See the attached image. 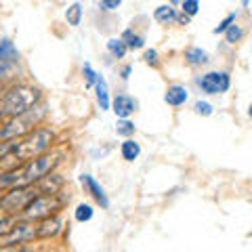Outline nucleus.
<instances>
[{
    "label": "nucleus",
    "mask_w": 252,
    "mask_h": 252,
    "mask_svg": "<svg viewBox=\"0 0 252 252\" xmlns=\"http://www.w3.org/2000/svg\"><path fill=\"white\" fill-rule=\"evenodd\" d=\"M55 143V130L40 126V128H34L32 132H28L26 137H21L15 141V147L11 149V154L6 156L4 164L9 160H15L17 164H23L32 160V158H38L46 152H51V147Z\"/></svg>",
    "instance_id": "f257e3e1"
},
{
    "label": "nucleus",
    "mask_w": 252,
    "mask_h": 252,
    "mask_svg": "<svg viewBox=\"0 0 252 252\" xmlns=\"http://www.w3.org/2000/svg\"><path fill=\"white\" fill-rule=\"evenodd\" d=\"M42 101V91L32 84H17L9 89L2 97V105H0V116H21L34 109Z\"/></svg>",
    "instance_id": "f03ea898"
},
{
    "label": "nucleus",
    "mask_w": 252,
    "mask_h": 252,
    "mask_svg": "<svg viewBox=\"0 0 252 252\" xmlns=\"http://www.w3.org/2000/svg\"><path fill=\"white\" fill-rule=\"evenodd\" d=\"M44 116H46L44 105H36L34 109H30V112H26V114L11 118V120L6 124H2V128H0V141H11V139L26 137L28 132L34 130V126L40 122Z\"/></svg>",
    "instance_id": "7ed1b4c3"
},
{
    "label": "nucleus",
    "mask_w": 252,
    "mask_h": 252,
    "mask_svg": "<svg viewBox=\"0 0 252 252\" xmlns=\"http://www.w3.org/2000/svg\"><path fill=\"white\" fill-rule=\"evenodd\" d=\"M61 208H63V198L61 195H57V193H40L28 204L26 210L21 212V217L26 220H42V219L55 217Z\"/></svg>",
    "instance_id": "20e7f679"
},
{
    "label": "nucleus",
    "mask_w": 252,
    "mask_h": 252,
    "mask_svg": "<svg viewBox=\"0 0 252 252\" xmlns=\"http://www.w3.org/2000/svg\"><path fill=\"white\" fill-rule=\"evenodd\" d=\"M38 189L34 185H23V187H11L2 198H0V210L4 212L6 217H13L17 212H23L26 206L36 198Z\"/></svg>",
    "instance_id": "39448f33"
},
{
    "label": "nucleus",
    "mask_w": 252,
    "mask_h": 252,
    "mask_svg": "<svg viewBox=\"0 0 252 252\" xmlns=\"http://www.w3.org/2000/svg\"><path fill=\"white\" fill-rule=\"evenodd\" d=\"M38 238V229L34 220H15L11 231L0 238V246H26L28 242Z\"/></svg>",
    "instance_id": "423d86ee"
},
{
    "label": "nucleus",
    "mask_w": 252,
    "mask_h": 252,
    "mask_svg": "<svg viewBox=\"0 0 252 252\" xmlns=\"http://www.w3.org/2000/svg\"><path fill=\"white\" fill-rule=\"evenodd\" d=\"M195 84L204 94H223L229 91L231 86V76L229 72H219V69H212L195 78Z\"/></svg>",
    "instance_id": "0eeeda50"
},
{
    "label": "nucleus",
    "mask_w": 252,
    "mask_h": 252,
    "mask_svg": "<svg viewBox=\"0 0 252 252\" xmlns=\"http://www.w3.org/2000/svg\"><path fill=\"white\" fill-rule=\"evenodd\" d=\"M19 63V53L13 46L11 40H2L0 42V80L4 76H9Z\"/></svg>",
    "instance_id": "6e6552de"
},
{
    "label": "nucleus",
    "mask_w": 252,
    "mask_h": 252,
    "mask_svg": "<svg viewBox=\"0 0 252 252\" xmlns=\"http://www.w3.org/2000/svg\"><path fill=\"white\" fill-rule=\"evenodd\" d=\"M80 183H82V187H84V191L91 193L93 198H94V202H97L101 208H109V200H107L105 189L101 187L91 175H82V177H80Z\"/></svg>",
    "instance_id": "1a4fd4ad"
},
{
    "label": "nucleus",
    "mask_w": 252,
    "mask_h": 252,
    "mask_svg": "<svg viewBox=\"0 0 252 252\" xmlns=\"http://www.w3.org/2000/svg\"><path fill=\"white\" fill-rule=\"evenodd\" d=\"M137 99L130 97V94H118L112 99V109L118 118H130L137 112Z\"/></svg>",
    "instance_id": "9d476101"
},
{
    "label": "nucleus",
    "mask_w": 252,
    "mask_h": 252,
    "mask_svg": "<svg viewBox=\"0 0 252 252\" xmlns=\"http://www.w3.org/2000/svg\"><path fill=\"white\" fill-rule=\"evenodd\" d=\"M36 229H38V238H57V235L61 233L63 229V223H61V219L55 215V217H49V219H42L40 223L36 225Z\"/></svg>",
    "instance_id": "9b49d317"
},
{
    "label": "nucleus",
    "mask_w": 252,
    "mask_h": 252,
    "mask_svg": "<svg viewBox=\"0 0 252 252\" xmlns=\"http://www.w3.org/2000/svg\"><path fill=\"white\" fill-rule=\"evenodd\" d=\"M189 99V91L185 89L183 84H170L166 93H164V101L170 105V107H181L185 105Z\"/></svg>",
    "instance_id": "f8f14e48"
},
{
    "label": "nucleus",
    "mask_w": 252,
    "mask_h": 252,
    "mask_svg": "<svg viewBox=\"0 0 252 252\" xmlns=\"http://www.w3.org/2000/svg\"><path fill=\"white\" fill-rule=\"evenodd\" d=\"M94 91H97V103L99 107L107 112L112 107V97H109V89H107V82L103 76H97V82H94Z\"/></svg>",
    "instance_id": "ddd939ff"
},
{
    "label": "nucleus",
    "mask_w": 252,
    "mask_h": 252,
    "mask_svg": "<svg viewBox=\"0 0 252 252\" xmlns=\"http://www.w3.org/2000/svg\"><path fill=\"white\" fill-rule=\"evenodd\" d=\"M185 61L193 67H200V65H206L210 61V57H208L206 51L200 49V46H189V49H185Z\"/></svg>",
    "instance_id": "4468645a"
},
{
    "label": "nucleus",
    "mask_w": 252,
    "mask_h": 252,
    "mask_svg": "<svg viewBox=\"0 0 252 252\" xmlns=\"http://www.w3.org/2000/svg\"><path fill=\"white\" fill-rule=\"evenodd\" d=\"M177 11L172 9V4H162V6H158V9L154 11V19L158 23H162V26H168V23L172 21H177Z\"/></svg>",
    "instance_id": "2eb2a0df"
},
{
    "label": "nucleus",
    "mask_w": 252,
    "mask_h": 252,
    "mask_svg": "<svg viewBox=\"0 0 252 252\" xmlns=\"http://www.w3.org/2000/svg\"><path fill=\"white\" fill-rule=\"evenodd\" d=\"M120 154H122V158L126 162H135L139 158V154H141V145L132 139H126L122 143V147H120Z\"/></svg>",
    "instance_id": "dca6fc26"
},
{
    "label": "nucleus",
    "mask_w": 252,
    "mask_h": 252,
    "mask_svg": "<svg viewBox=\"0 0 252 252\" xmlns=\"http://www.w3.org/2000/svg\"><path fill=\"white\" fill-rule=\"evenodd\" d=\"M122 40H124V44H126V49H128V51H139V49H143V46H145V38L141 34H135L132 30L124 32Z\"/></svg>",
    "instance_id": "f3484780"
},
{
    "label": "nucleus",
    "mask_w": 252,
    "mask_h": 252,
    "mask_svg": "<svg viewBox=\"0 0 252 252\" xmlns=\"http://www.w3.org/2000/svg\"><path fill=\"white\" fill-rule=\"evenodd\" d=\"M65 19H67L69 26H74V28L80 26V21H82V4L80 2L69 4L67 11H65Z\"/></svg>",
    "instance_id": "a211bd4d"
},
{
    "label": "nucleus",
    "mask_w": 252,
    "mask_h": 252,
    "mask_svg": "<svg viewBox=\"0 0 252 252\" xmlns=\"http://www.w3.org/2000/svg\"><path fill=\"white\" fill-rule=\"evenodd\" d=\"M107 51H109V55H114L116 59H122L128 49H126V44H124L122 38H109V40H107Z\"/></svg>",
    "instance_id": "6ab92c4d"
},
{
    "label": "nucleus",
    "mask_w": 252,
    "mask_h": 252,
    "mask_svg": "<svg viewBox=\"0 0 252 252\" xmlns=\"http://www.w3.org/2000/svg\"><path fill=\"white\" fill-rule=\"evenodd\" d=\"M135 128H137V126L132 124L128 118H120L118 124H116V132H118V135H122V137H126V139H130L132 135H135Z\"/></svg>",
    "instance_id": "aec40b11"
},
{
    "label": "nucleus",
    "mask_w": 252,
    "mask_h": 252,
    "mask_svg": "<svg viewBox=\"0 0 252 252\" xmlns=\"http://www.w3.org/2000/svg\"><path fill=\"white\" fill-rule=\"evenodd\" d=\"M93 215H94V210H93L91 204H78L76 212H74V217H76L78 223H86V220H91Z\"/></svg>",
    "instance_id": "412c9836"
},
{
    "label": "nucleus",
    "mask_w": 252,
    "mask_h": 252,
    "mask_svg": "<svg viewBox=\"0 0 252 252\" xmlns=\"http://www.w3.org/2000/svg\"><path fill=\"white\" fill-rule=\"evenodd\" d=\"M242 38H244V30L240 26H235V23H231V26L227 28V32H225V40L229 44H235V42H240Z\"/></svg>",
    "instance_id": "4be33fe9"
},
{
    "label": "nucleus",
    "mask_w": 252,
    "mask_h": 252,
    "mask_svg": "<svg viewBox=\"0 0 252 252\" xmlns=\"http://www.w3.org/2000/svg\"><path fill=\"white\" fill-rule=\"evenodd\" d=\"M181 9H183L185 17H193V15H198V11H200V0H183Z\"/></svg>",
    "instance_id": "5701e85b"
},
{
    "label": "nucleus",
    "mask_w": 252,
    "mask_h": 252,
    "mask_svg": "<svg viewBox=\"0 0 252 252\" xmlns=\"http://www.w3.org/2000/svg\"><path fill=\"white\" fill-rule=\"evenodd\" d=\"M82 74H84L86 86H89V89H91V86H94V82H97V76H99V74L93 69L91 63H84V65H82Z\"/></svg>",
    "instance_id": "b1692460"
},
{
    "label": "nucleus",
    "mask_w": 252,
    "mask_h": 252,
    "mask_svg": "<svg viewBox=\"0 0 252 252\" xmlns=\"http://www.w3.org/2000/svg\"><path fill=\"white\" fill-rule=\"evenodd\" d=\"M193 112L198 116H212V105L208 103V101H195L193 103Z\"/></svg>",
    "instance_id": "393cba45"
},
{
    "label": "nucleus",
    "mask_w": 252,
    "mask_h": 252,
    "mask_svg": "<svg viewBox=\"0 0 252 252\" xmlns=\"http://www.w3.org/2000/svg\"><path fill=\"white\" fill-rule=\"evenodd\" d=\"M15 141L17 139H11V141H0V164H4L6 156L11 154V149L15 147Z\"/></svg>",
    "instance_id": "a878e982"
},
{
    "label": "nucleus",
    "mask_w": 252,
    "mask_h": 252,
    "mask_svg": "<svg viewBox=\"0 0 252 252\" xmlns=\"http://www.w3.org/2000/svg\"><path fill=\"white\" fill-rule=\"evenodd\" d=\"M231 23H235V13H229V15H227V17H225L223 21H220L219 26H217L215 30H212V32H215V34H225L227 28H229Z\"/></svg>",
    "instance_id": "bb28decb"
},
{
    "label": "nucleus",
    "mask_w": 252,
    "mask_h": 252,
    "mask_svg": "<svg viewBox=\"0 0 252 252\" xmlns=\"http://www.w3.org/2000/svg\"><path fill=\"white\" fill-rule=\"evenodd\" d=\"M13 223H15L13 217H2V219H0V238H4V235L11 231Z\"/></svg>",
    "instance_id": "cd10ccee"
},
{
    "label": "nucleus",
    "mask_w": 252,
    "mask_h": 252,
    "mask_svg": "<svg viewBox=\"0 0 252 252\" xmlns=\"http://www.w3.org/2000/svg\"><path fill=\"white\" fill-rule=\"evenodd\" d=\"M143 61L147 63V65H152V67H158V51L156 49H149V51H145V55H143Z\"/></svg>",
    "instance_id": "c85d7f7f"
},
{
    "label": "nucleus",
    "mask_w": 252,
    "mask_h": 252,
    "mask_svg": "<svg viewBox=\"0 0 252 252\" xmlns=\"http://www.w3.org/2000/svg\"><path fill=\"white\" fill-rule=\"evenodd\" d=\"M101 2V6H103L105 11H116L118 6L122 4V0H99Z\"/></svg>",
    "instance_id": "c756f323"
},
{
    "label": "nucleus",
    "mask_w": 252,
    "mask_h": 252,
    "mask_svg": "<svg viewBox=\"0 0 252 252\" xmlns=\"http://www.w3.org/2000/svg\"><path fill=\"white\" fill-rule=\"evenodd\" d=\"M0 252H26L23 246H0Z\"/></svg>",
    "instance_id": "7c9ffc66"
},
{
    "label": "nucleus",
    "mask_w": 252,
    "mask_h": 252,
    "mask_svg": "<svg viewBox=\"0 0 252 252\" xmlns=\"http://www.w3.org/2000/svg\"><path fill=\"white\" fill-rule=\"evenodd\" d=\"M130 69H132L130 65H126V67L122 69V80H128V76H130Z\"/></svg>",
    "instance_id": "2f4dec72"
},
{
    "label": "nucleus",
    "mask_w": 252,
    "mask_h": 252,
    "mask_svg": "<svg viewBox=\"0 0 252 252\" xmlns=\"http://www.w3.org/2000/svg\"><path fill=\"white\" fill-rule=\"evenodd\" d=\"M242 4H244V6H248V4H250V0H242Z\"/></svg>",
    "instance_id": "473e14b6"
},
{
    "label": "nucleus",
    "mask_w": 252,
    "mask_h": 252,
    "mask_svg": "<svg viewBox=\"0 0 252 252\" xmlns=\"http://www.w3.org/2000/svg\"><path fill=\"white\" fill-rule=\"evenodd\" d=\"M248 116L252 118V103H250V107H248Z\"/></svg>",
    "instance_id": "72a5a7b5"
},
{
    "label": "nucleus",
    "mask_w": 252,
    "mask_h": 252,
    "mask_svg": "<svg viewBox=\"0 0 252 252\" xmlns=\"http://www.w3.org/2000/svg\"><path fill=\"white\" fill-rule=\"evenodd\" d=\"M172 2H175V4H177V2H183V0H172Z\"/></svg>",
    "instance_id": "f704fd0d"
},
{
    "label": "nucleus",
    "mask_w": 252,
    "mask_h": 252,
    "mask_svg": "<svg viewBox=\"0 0 252 252\" xmlns=\"http://www.w3.org/2000/svg\"><path fill=\"white\" fill-rule=\"evenodd\" d=\"M0 126H2V124H0Z\"/></svg>",
    "instance_id": "c9c22d12"
}]
</instances>
